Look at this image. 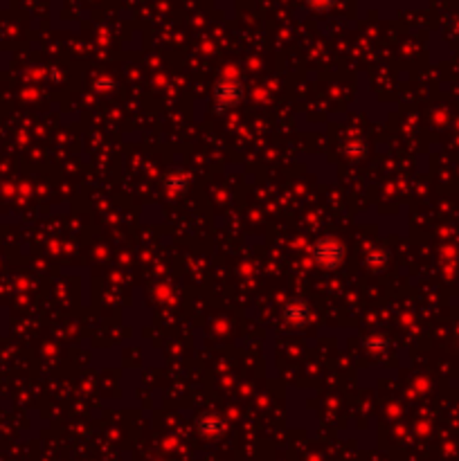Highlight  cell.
I'll use <instances>...</instances> for the list:
<instances>
[{
	"label": "cell",
	"mask_w": 459,
	"mask_h": 461,
	"mask_svg": "<svg viewBox=\"0 0 459 461\" xmlns=\"http://www.w3.org/2000/svg\"><path fill=\"white\" fill-rule=\"evenodd\" d=\"M316 259L320 263H324V265L333 268L336 263H340V259H343V248H340L338 243H333V241H324L316 250Z\"/></svg>",
	"instance_id": "obj_2"
},
{
	"label": "cell",
	"mask_w": 459,
	"mask_h": 461,
	"mask_svg": "<svg viewBox=\"0 0 459 461\" xmlns=\"http://www.w3.org/2000/svg\"><path fill=\"white\" fill-rule=\"evenodd\" d=\"M308 3L313 5L316 9H327V7L333 3V0H308Z\"/></svg>",
	"instance_id": "obj_3"
},
{
	"label": "cell",
	"mask_w": 459,
	"mask_h": 461,
	"mask_svg": "<svg viewBox=\"0 0 459 461\" xmlns=\"http://www.w3.org/2000/svg\"><path fill=\"white\" fill-rule=\"evenodd\" d=\"M216 101L221 103V108H232L241 101V88L234 81H223L216 88Z\"/></svg>",
	"instance_id": "obj_1"
}]
</instances>
